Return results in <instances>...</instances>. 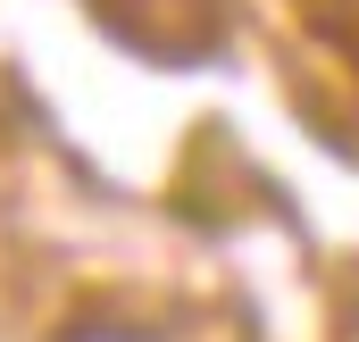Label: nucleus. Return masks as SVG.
<instances>
[{
  "mask_svg": "<svg viewBox=\"0 0 359 342\" xmlns=\"http://www.w3.org/2000/svg\"><path fill=\"white\" fill-rule=\"evenodd\" d=\"M59 342H159V334H142V326H126V317H76Z\"/></svg>",
  "mask_w": 359,
  "mask_h": 342,
  "instance_id": "nucleus-2",
  "label": "nucleus"
},
{
  "mask_svg": "<svg viewBox=\"0 0 359 342\" xmlns=\"http://www.w3.org/2000/svg\"><path fill=\"white\" fill-rule=\"evenodd\" d=\"M301 17H309L318 42H334L343 59H359V0H301Z\"/></svg>",
  "mask_w": 359,
  "mask_h": 342,
  "instance_id": "nucleus-1",
  "label": "nucleus"
}]
</instances>
